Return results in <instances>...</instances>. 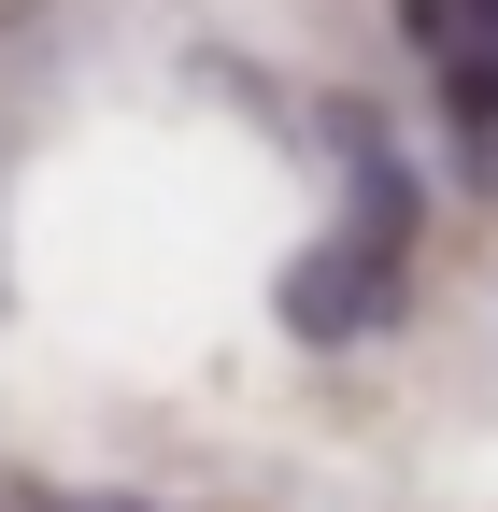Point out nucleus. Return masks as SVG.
Masks as SVG:
<instances>
[{
	"mask_svg": "<svg viewBox=\"0 0 498 512\" xmlns=\"http://www.w3.org/2000/svg\"><path fill=\"white\" fill-rule=\"evenodd\" d=\"M413 57L442 72V128H456V171L498 200V0H399Z\"/></svg>",
	"mask_w": 498,
	"mask_h": 512,
	"instance_id": "nucleus-2",
	"label": "nucleus"
},
{
	"mask_svg": "<svg viewBox=\"0 0 498 512\" xmlns=\"http://www.w3.org/2000/svg\"><path fill=\"white\" fill-rule=\"evenodd\" d=\"M43 512H143V498H43Z\"/></svg>",
	"mask_w": 498,
	"mask_h": 512,
	"instance_id": "nucleus-3",
	"label": "nucleus"
},
{
	"mask_svg": "<svg viewBox=\"0 0 498 512\" xmlns=\"http://www.w3.org/2000/svg\"><path fill=\"white\" fill-rule=\"evenodd\" d=\"M399 256H413V185H399V157L356 128V214L285 271V328H299V342H356V328H385V313H399Z\"/></svg>",
	"mask_w": 498,
	"mask_h": 512,
	"instance_id": "nucleus-1",
	"label": "nucleus"
}]
</instances>
